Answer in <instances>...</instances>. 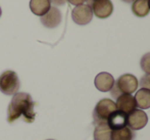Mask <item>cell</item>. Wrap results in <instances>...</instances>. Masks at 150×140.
Returning a JSON list of instances; mask_svg holds the SVG:
<instances>
[{
  "instance_id": "cell-18",
  "label": "cell",
  "mask_w": 150,
  "mask_h": 140,
  "mask_svg": "<svg viewBox=\"0 0 150 140\" xmlns=\"http://www.w3.org/2000/svg\"><path fill=\"white\" fill-rule=\"evenodd\" d=\"M140 86L142 87V88L150 89V75H146V76H144V77L141 78Z\"/></svg>"
},
{
  "instance_id": "cell-3",
  "label": "cell",
  "mask_w": 150,
  "mask_h": 140,
  "mask_svg": "<svg viewBox=\"0 0 150 140\" xmlns=\"http://www.w3.org/2000/svg\"><path fill=\"white\" fill-rule=\"evenodd\" d=\"M117 111L115 102L111 99L103 98L98 101L93 112V118L94 123L96 125L100 123H107L108 118L111 116L113 112Z\"/></svg>"
},
{
  "instance_id": "cell-13",
  "label": "cell",
  "mask_w": 150,
  "mask_h": 140,
  "mask_svg": "<svg viewBox=\"0 0 150 140\" xmlns=\"http://www.w3.org/2000/svg\"><path fill=\"white\" fill-rule=\"evenodd\" d=\"M135 100H136L137 107L143 109H150V89L141 88L138 90L135 95Z\"/></svg>"
},
{
  "instance_id": "cell-5",
  "label": "cell",
  "mask_w": 150,
  "mask_h": 140,
  "mask_svg": "<svg viewBox=\"0 0 150 140\" xmlns=\"http://www.w3.org/2000/svg\"><path fill=\"white\" fill-rule=\"evenodd\" d=\"M93 12L89 4H81L76 6L71 11V18L77 25L85 26L92 21Z\"/></svg>"
},
{
  "instance_id": "cell-12",
  "label": "cell",
  "mask_w": 150,
  "mask_h": 140,
  "mask_svg": "<svg viewBox=\"0 0 150 140\" xmlns=\"http://www.w3.org/2000/svg\"><path fill=\"white\" fill-rule=\"evenodd\" d=\"M50 8H51L50 0H31L30 1V9L36 16H43L45 14H47Z\"/></svg>"
},
{
  "instance_id": "cell-10",
  "label": "cell",
  "mask_w": 150,
  "mask_h": 140,
  "mask_svg": "<svg viewBox=\"0 0 150 140\" xmlns=\"http://www.w3.org/2000/svg\"><path fill=\"white\" fill-rule=\"evenodd\" d=\"M61 22V12L58 8L51 7L47 14L41 16V23L46 28L53 29L56 28Z\"/></svg>"
},
{
  "instance_id": "cell-23",
  "label": "cell",
  "mask_w": 150,
  "mask_h": 140,
  "mask_svg": "<svg viewBox=\"0 0 150 140\" xmlns=\"http://www.w3.org/2000/svg\"><path fill=\"white\" fill-rule=\"evenodd\" d=\"M46 140H54V139H46Z\"/></svg>"
},
{
  "instance_id": "cell-8",
  "label": "cell",
  "mask_w": 150,
  "mask_h": 140,
  "mask_svg": "<svg viewBox=\"0 0 150 140\" xmlns=\"http://www.w3.org/2000/svg\"><path fill=\"white\" fill-rule=\"evenodd\" d=\"M117 109L126 114H129L130 112L137 109L136 100L135 97L132 94H122L117 98L115 102Z\"/></svg>"
},
{
  "instance_id": "cell-19",
  "label": "cell",
  "mask_w": 150,
  "mask_h": 140,
  "mask_svg": "<svg viewBox=\"0 0 150 140\" xmlns=\"http://www.w3.org/2000/svg\"><path fill=\"white\" fill-rule=\"evenodd\" d=\"M67 1L69 2L71 4H73V5H81V4H84V2L86 1V0H67Z\"/></svg>"
},
{
  "instance_id": "cell-14",
  "label": "cell",
  "mask_w": 150,
  "mask_h": 140,
  "mask_svg": "<svg viewBox=\"0 0 150 140\" xmlns=\"http://www.w3.org/2000/svg\"><path fill=\"white\" fill-rule=\"evenodd\" d=\"M111 131L107 123H100L95 127L94 140H111Z\"/></svg>"
},
{
  "instance_id": "cell-11",
  "label": "cell",
  "mask_w": 150,
  "mask_h": 140,
  "mask_svg": "<svg viewBox=\"0 0 150 140\" xmlns=\"http://www.w3.org/2000/svg\"><path fill=\"white\" fill-rule=\"evenodd\" d=\"M107 124L110 127L111 130H117V129L124 128V127L127 126V114L117 109L108 118Z\"/></svg>"
},
{
  "instance_id": "cell-16",
  "label": "cell",
  "mask_w": 150,
  "mask_h": 140,
  "mask_svg": "<svg viewBox=\"0 0 150 140\" xmlns=\"http://www.w3.org/2000/svg\"><path fill=\"white\" fill-rule=\"evenodd\" d=\"M135 134L128 126L111 131V140H134Z\"/></svg>"
},
{
  "instance_id": "cell-15",
  "label": "cell",
  "mask_w": 150,
  "mask_h": 140,
  "mask_svg": "<svg viewBox=\"0 0 150 140\" xmlns=\"http://www.w3.org/2000/svg\"><path fill=\"white\" fill-rule=\"evenodd\" d=\"M148 0H134L132 4V11L139 18H144L149 14Z\"/></svg>"
},
{
  "instance_id": "cell-9",
  "label": "cell",
  "mask_w": 150,
  "mask_h": 140,
  "mask_svg": "<svg viewBox=\"0 0 150 140\" xmlns=\"http://www.w3.org/2000/svg\"><path fill=\"white\" fill-rule=\"evenodd\" d=\"M95 87L101 92H108L115 85V78L109 73H99L94 80Z\"/></svg>"
},
{
  "instance_id": "cell-4",
  "label": "cell",
  "mask_w": 150,
  "mask_h": 140,
  "mask_svg": "<svg viewBox=\"0 0 150 140\" xmlns=\"http://www.w3.org/2000/svg\"><path fill=\"white\" fill-rule=\"evenodd\" d=\"M20 86V79L16 72L5 71L0 75V91L5 95H14L18 92Z\"/></svg>"
},
{
  "instance_id": "cell-2",
  "label": "cell",
  "mask_w": 150,
  "mask_h": 140,
  "mask_svg": "<svg viewBox=\"0 0 150 140\" xmlns=\"http://www.w3.org/2000/svg\"><path fill=\"white\" fill-rule=\"evenodd\" d=\"M139 86L138 80L132 74H125L122 75L117 82H115L112 89H111V95L115 98H117L122 94H132L136 92Z\"/></svg>"
},
{
  "instance_id": "cell-17",
  "label": "cell",
  "mask_w": 150,
  "mask_h": 140,
  "mask_svg": "<svg viewBox=\"0 0 150 140\" xmlns=\"http://www.w3.org/2000/svg\"><path fill=\"white\" fill-rule=\"evenodd\" d=\"M141 69L146 73V75H150V52L144 54L140 61Z\"/></svg>"
},
{
  "instance_id": "cell-6",
  "label": "cell",
  "mask_w": 150,
  "mask_h": 140,
  "mask_svg": "<svg viewBox=\"0 0 150 140\" xmlns=\"http://www.w3.org/2000/svg\"><path fill=\"white\" fill-rule=\"evenodd\" d=\"M148 117L142 109H135L127 114V125L131 130H141L147 125Z\"/></svg>"
},
{
  "instance_id": "cell-20",
  "label": "cell",
  "mask_w": 150,
  "mask_h": 140,
  "mask_svg": "<svg viewBox=\"0 0 150 140\" xmlns=\"http://www.w3.org/2000/svg\"><path fill=\"white\" fill-rule=\"evenodd\" d=\"M124 1H125V2H132L133 0H124Z\"/></svg>"
},
{
  "instance_id": "cell-21",
  "label": "cell",
  "mask_w": 150,
  "mask_h": 140,
  "mask_svg": "<svg viewBox=\"0 0 150 140\" xmlns=\"http://www.w3.org/2000/svg\"><path fill=\"white\" fill-rule=\"evenodd\" d=\"M1 14H2V10H1V7H0V16H1Z\"/></svg>"
},
{
  "instance_id": "cell-1",
  "label": "cell",
  "mask_w": 150,
  "mask_h": 140,
  "mask_svg": "<svg viewBox=\"0 0 150 140\" xmlns=\"http://www.w3.org/2000/svg\"><path fill=\"white\" fill-rule=\"evenodd\" d=\"M34 103L31 95L25 92H18L13 95L7 109V122L13 123L16 120L24 117V121L32 123L35 120Z\"/></svg>"
},
{
  "instance_id": "cell-22",
  "label": "cell",
  "mask_w": 150,
  "mask_h": 140,
  "mask_svg": "<svg viewBox=\"0 0 150 140\" xmlns=\"http://www.w3.org/2000/svg\"><path fill=\"white\" fill-rule=\"evenodd\" d=\"M148 5H149V9H150V0H148Z\"/></svg>"
},
{
  "instance_id": "cell-7",
  "label": "cell",
  "mask_w": 150,
  "mask_h": 140,
  "mask_svg": "<svg viewBox=\"0 0 150 140\" xmlns=\"http://www.w3.org/2000/svg\"><path fill=\"white\" fill-rule=\"evenodd\" d=\"M90 7L93 14L99 18H108L113 11V4L110 0H93Z\"/></svg>"
}]
</instances>
